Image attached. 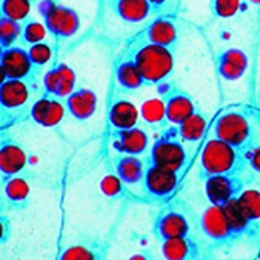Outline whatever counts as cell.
<instances>
[{
	"instance_id": "5b68a950",
	"label": "cell",
	"mask_w": 260,
	"mask_h": 260,
	"mask_svg": "<svg viewBox=\"0 0 260 260\" xmlns=\"http://www.w3.org/2000/svg\"><path fill=\"white\" fill-rule=\"evenodd\" d=\"M37 8L55 44L74 37L81 26L79 14L58 0H38Z\"/></svg>"
},
{
	"instance_id": "cb8c5ba5",
	"label": "cell",
	"mask_w": 260,
	"mask_h": 260,
	"mask_svg": "<svg viewBox=\"0 0 260 260\" xmlns=\"http://www.w3.org/2000/svg\"><path fill=\"white\" fill-rule=\"evenodd\" d=\"M141 112L134 102L126 98H117L112 103L108 121L113 129L124 130L139 126Z\"/></svg>"
},
{
	"instance_id": "d6a6232c",
	"label": "cell",
	"mask_w": 260,
	"mask_h": 260,
	"mask_svg": "<svg viewBox=\"0 0 260 260\" xmlns=\"http://www.w3.org/2000/svg\"><path fill=\"white\" fill-rule=\"evenodd\" d=\"M29 58L39 74L42 73L53 57V48L46 41L38 43L27 48Z\"/></svg>"
},
{
	"instance_id": "7a4b0ae2",
	"label": "cell",
	"mask_w": 260,
	"mask_h": 260,
	"mask_svg": "<svg viewBox=\"0 0 260 260\" xmlns=\"http://www.w3.org/2000/svg\"><path fill=\"white\" fill-rule=\"evenodd\" d=\"M35 83L26 80L2 79L0 84V123L2 132L29 118Z\"/></svg>"
},
{
	"instance_id": "f546056e",
	"label": "cell",
	"mask_w": 260,
	"mask_h": 260,
	"mask_svg": "<svg viewBox=\"0 0 260 260\" xmlns=\"http://www.w3.org/2000/svg\"><path fill=\"white\" fill-rule=\"evenodd\" d=\"M48 31L43 22L37 19L29 17L21 23V36L20 43L23 47H29L38 43L44 42Z\"/></svg>"
},
{
	"instance_id": "e575fe53",
	"label": "cell",
	"mask_w": 260,
	"mask_h": 260,
	"mask_svg": "<svg viewBox=\"0 0 260 260\" xmlns=\"http://www.w3.org/2000/svg\"><path fill=\"white\" fill-rule=\"evenodd\" d=\"M242 7V0H209L210 14L216 19H230L237 15Z\"/></svg>"
},
{
	"instance_id": "8fae6325",
	"label": "cell",
	"mask_w": 260,
	"mask_h": 260,
	"mask_svg": "<svg viewBox=\"0 0 260 260\" xmlns=\"http://www.w3.org/2000/svg\"><path fill=\"white\" fill-rule=\"evenodd\" d=\"M205 196L209 204L224 207L236 200L248 186L244 175H219L203 180Z\"/></svg>"
},
{
	"instance_id": "484cf974",
	"label": "cell",
	"mask_w": 260,
	"mask_h": 260,
	"mask_svg": "<svg viewBox=\"0 0 260 260\" xmlns=\"http://www.w3.org/2000/svg\"><path fill=\"white\" fill-rule=\"evenodd\" d=\"M208 117L207 115L197 107L190 116L183 120L180 124L175 126L177 135L184 143L193 144L199 142L207 129Z\"/></svg>"
},
{
	"instance_id": "4dcf8cb0",
	"label": "cell",
	"mask_w": 260,
	"mask_h": 260,
	"mask_svg": "<svg viewBox=\"0 0 260 260\" xmlns=\"http://www.w3.org/2000/svg\"><path fill=\"white\" fill-rule=\"evenodd\" d=\"M38 0H2L0 16L22 23L30 17L32 5Z\"/></svg>"
},
{
	"instance_id": "83f0119b",
	"label": "cell",
	"mask_w": 260,
	"mask_h": 260,
	"mask_svg": "<svg viewBox=\"0 0 260 260\" xmlns=\"http://www.w3.org/2000/svg\"><path fill=\"white\" fill-rule=\"evenodd\" d=\"M140 112L141 118L154 132H162L170 124L167 119L165 104L159 97L146 100L141 105Z\"/></svg>"
},
{
	"instance_id": "9a60e30c",
	"label": "cell",
	"mask_w": 260,
	"mask_h": 260,
	"mask_svg": "<svg viewBox=\"0 0 260 260\" xmlns=\"http://www.w3.org/2000/svg\"><path fill=\"white\" fill-rule=\"evenodd\" d=\"M111 145L118 154L143 156L148 152L150 139L146 130L140 126L124 130L113 129Z\"/></svg>"
},
{
	"instance_id": "8992f818",
	"label": "cell",
	"mask_w": 260,
	"mask_h": 260,
	"mask_svg": "<svg viewBox=\"0 0 260 260\" xmlns=\"http://www.w3.org/2000/svg\"><path fill=\"white\" fill-rule=\"evenodd\" d=\"M184 142L177 135L175 126L168 127L160 133L149 150L148 162L174 171L178 174L187 165V151Z\"/></svg>"
},
{
	"instance_id": "603a6c76",
	"label": "cell",
	"mask_w": 260,
	"mask_h": 260,
	"mask_svg": "<svg viewBox=\"0 0 260 260\" xmlns=\"http://www.w3.org/2000/svg\"><path fill=\"white\" fill-rule=\"evenodd\" d=\"M114 15L127 24H139L152 15L148 0H110Z\"/></svg>"
},
{
	"instance_id": "74e56055",
	"label": "cell",
	"mask_w": 260,
	"mask_h": 260,
	"mask_svg": "<svg viewBox=\"0 0 260 260\" xmlns=\"http://www.w3.org/2000/svg\"><path fill=\"white\" fill-rule=\"evenodd\" d=\"M171 0H148L153 14L161 13L170 4Z\"/></svg>"
},
{
	"instance_id": "1f68e13d",
	"label": "cell",
	"mask_w": 260,
	"mask_h": 260,
	"mask_svg": "<svg viewBox=\"0 0 260 260\" xmlns=\"http://www.w3.org/2000/svg\"><path fill=\"white\" fill-rule=\"evenodd\" d=\"M127 184L117 174H106L99 182L101 192L107 199L120 200L129 197V192L126 188Z\"/></svg>"
},
{
	"instance_id": "e0dca14e",
	"label": "cell",
	"mask_w": 260,
	"mask_h": 260,
	"mask_svg": "<svg viewBox=\"0 0 260 260\" xmlns=\"http://www.w3.org/2000/svg\"><path fill=\"white\" fill-rule=\"evenodd\" d=\"M108 244L98 236L84 235L64 248L58 256L61 260H100L108 256Z\"/></svg>"
},
{
	"instance_id": "2e32d148",
	"label": "cell",
	"mask_w": 260,
	"mask_h": 260,
	"mask_svg": "<svg viewBox=\"0 0 260 260\" xmlns=\"http://www.w3.org/2000/svg\"><path fill=\"white\" fill-rule=\"evenodd\" d=\"M76 89V74L66 62L55 61L43 76V91L61 99Z\"/></svg>"
},
{
	"instance_id": "7c38bea8",
	"label": "cell",
	"mask_w": 260,
	"mask_h": 260,
	"mask_svg": "<svg viewBox=\"0 0 260 260\" xmlns=\"http://www.w3.org/2000/svg\"><path fill=\"white\" fill-rule=\"evenodd\" d=\"M2 133L0 173L3 182L14 176L24 175L28 167V155L22 144L5 132Z\"/></svg>"
},
{
	"instance_id": "52a82bcc",
	"label": "cell",
	"mask_w": 260,
	"mask_h": 260,
	"mask_svg": "<svg viewBox=\"0 0 260 260\" xmlns=\"http://www.w3.org/2000/svg\"><path fill=\"white\" fill-rule=\"evenodd\" d=\"M199 226L213 248H229L237 243L223 207L209 204L199 216Z\"/></svg>"
},
{
	"instance_id": "44dd1931",
	"label": "cell",
	"mask_w": 260,
	"mask_h": 260,
	"mask_svg": "<svg viewBox=\"0 0 260 260\" xmlns=\"http://www.w3.org/2000/svg\"><path fill=\"white\" fill-rule=\"evenodd\" d=\"M3 202L13 211L25 210L30 202V183L24 175H18L2 182Z\"/></svg>"
},
{
	"instance_id": "f35d334b",
	"label": "cell",
	"mask_w": 260,
	"mask_h": 260,
	"mask_svg": "<svg viewBox=\"0 0 260 260\" xmlns=\"http://www.w3.org/2000/svg\"><path fill=\"white\" fill-rule=\"evenodd\" d=\"M250 2L254 5V6H257V7H260V0H250Z\"/></svg>"
},
{
	"instance_id": "d6986e66",
	"label": "cell",
	"mask_w": 260,
	"mask_h": 260,
	"mask_svg": "<svg viewBox=\"0 0 260 260\" xmlns=\"http://www.w3.org/2000/svg\"><path fill=\"white\" fill-rule=\"evenodd\" d=\"M67 114L76 122L90 120L97 111L98 97L96 93L86 88H76L63 99Z\"/></svg>"
},
{
	"instance_id": "ba28073f",
	"label": "cell",
	"mask_w": 260,
	"mask_h": 260,
	"mask_svg": "<svg viewBox=\"0 0 260 260\" xmlns=\"http://www.w3.org/2000/svg\"><path fill=\"white\" fill-rule=\"evenodd\" d=\"M156 89L165 104L167 119L173 126H177L197 110L192 96L178 84L168 81Z\"/></svg>"
},
{
	"instance_id": "d590c367",
	"label": "cell",
	"mask_w": 260,
	"mask_h": 260,
	"mask_svg": "<svg viewBox=\"0 0 260 260\" xmlns=\"http://www.w3.org/2000/svg\"><path fill=\"white\" fill-rule=\"evenodd\" d=\"M244 153L248 170L256 175H260V142L257 140Z\"/></svg>"
},
{
	"instance_id": "6da1fadb",
	"label": "cell",
	"mask_w": 260,
	"mask_h": 260,
	"mask_svg": "<svg viewBox=\"0 0 260 260\" xmlns=\"http://www.w3.org/2000/svg\"><path fill=\"white\" fill-rule=\"evenodd\" d=\"M247 171L244 151L214 137L204 145L199 165L202 180L219 175H245Z\"/></svg>"
},
{
	"instance_id": "4fadbf2b",
	"label": "cell",
	"mask_w": 260,
	"mask_h": 260,
	"mask_svg": "<svg viewBox=\"0 0 260 260\" xmlns=\"http://www.w3.org/2000/svg\"><path fill=\"white\" fill-rule=\"evenodd\" d=\"M66 114L63 99L43 91L31 104L29 119L41 127L54 128L62 122Z\"/></svg>"
},
{
	"instance_id": "ffe728a7",
	"label": "cell",
	"mask_w": 260,
	"mask_h": 260,
	"mask_svg": "<svg viewBox=\"0 0 260 260\" xmlns=\"http://www.w3.org/2000/svg\"><path fill=\"white\" fill-rule=\"evenodd\" d=\"M144 38L151 44L176 51L179 45V29L174 20L160 17L145 29Z\"/></svg>"
},
{
	"instance_id": "ac0fdd59",
	"label": "cell",
	"mask_w": 260,
	"mask_h": 260,
	"mask_svg": "<svg viewBox=\"0 0 260 260\" xmlns=\"http://www.w3.org/2000/svg\"><path fill=\"white\" fill-rule=\"evenodd\" d=\"M249 67V57L240 48L221 50L215 57V68L219 76L226 81L241 79Z\"/></svg>"
},
{
	"instance_id": "5bb4252c",
	"label": "cell",
	"mask_w": 260,
	"mask_h": 260,
	"mask_svg": "<svg viewBox=\"0 0 260 260\" xmlns=\"http://www.w3.org/2000/svg\"><path fill=\"white\" fill-rule=\"evenodd\" d=\"M153 234L161 244L171 238L190 234V224L181 210L166 208L156 215L153 222Z\"/></svg>"
},
{
	"instance_id": "4316f807",
	"label": "cell",
	"mask_w": 260,
	"mask_h": 260,
	"mask_svg": "<svg viewBox=\"0 0 260 260\" xmlns=\"http://www.w3.org/2000/svg\"><path fill=\"white\" fill-rule=\"evenodd\" d=\"M236 204L247 221L260 233V187H246Z\"/></svg>"
},
{
	"instance_id": "836d02e7",
	"label": "cell",
	"mask_w": 260,
	"mask_h": 260,
	"mask_svg": "<svg viewBox=\"0 0 260 260\" xmlns=\"http://www.w3.org/2000/svg\"><path fill=\"white\" fill-rule=\"evenodd\" d=\"M21 23L0 16V49L10 48L20 42Z\"/></svg>"
},
{
	"instance_id": "ab89813d",
	"label": "cell",
	"mask_w": 260,
	"mask_h": 260,
	"mask_svg": "<svg viewBox=\"0 0 260 260\" xmlns=\"http://www.w3.org/2000/svg\"><path fill=\"white\" fill-rule=\"evenodd\" d=\"M257 101H258V104L260 105V86H259V90L257 93Z\"/></svg>"
},
{
	"instance_id": "30bf717a",
	"label": "cell",
	"mask_w": 260,
	"mask_h": 260,
	"mask_svg": "<svg viewBox=\"0 0 260 260\" xmlns=\"http://www.w3.org/2000/svg\"><path fill=\"white\" fill-rule=\"evenodd\" d=\"M0 69L3 79L26 80L37 83L40 74L34 67L28 51L23 46L0 49Z\"/></svg>"
},
{
	"instance_id": "8d00e7d4",
	"label": "cell",
	"mask_w": 260,
	"mask_h": 260,
	"mask_svg": "<svg viewBox=\"0 0 260 260\" xmlns=\"http://www.w3.org/2000/svg\"><path fill=\"white\" fill-rule=\"evenodd\" d=\"M0 230H2L0 241H2V245H5L11 240L13 234V226L10 216L5 214L4 211L2 212V215H0Z\"/></svg>"
},
{
	"instance_id": "3957f363",
	"label": "cell",
	"mask_w": 260,
	"mask_h": 260,
	"mask_svg": "<svg viewBox=\"0 0 260 260\" xmlns=\"http://www.w3.org/2000/svg\"><path fill=\"white\" fill-rule=\"evenodd\" d=\"M133 59L146 86H157L168 82L175 71V51L144 43L133 54Z\"/></svg>"
},
{
	"instance_id": "9c48e42d",
	"label": "cell",
	"mask_w": 260,
	"mask_h": 260,
	"mask_svg": "<svg viewBox=\"0 0 260 260\" xmlns=\"http://www.w3.org/2000/svg\"><path fill=\"white\" fill-rule=\"evenodd\" d=\"M147 161V160H146ZM180 174L147 161L142 186L147 198L152 201L169 200L177 190Z\"/></svg>"
},
{
	"instance_id": "f1b7e54d",
	"label": "cell",
	"mask_w": 260,
	"mask_h": 260,
	"mask_svg": "<svg viewBox=\"0 0 260 260\" xmlns=\"http://www.w3.org/2000/svg\"><path fill=\"white\" fill-rule=\"evenodd\" d=\"M116 78L118 84L124 91H138L146 86L133 57L126 58L118 64Z\"/></svg>"
},
{
	"instance_id": "7402d4cb",
	"label": "cell",
	"mask_w": 260,
	"mask_h": 260,
	"mask_svg": "<svg viewBox=\"0 0 260 260\" xmlns=\"http://www.w3.org/2000/svg\"><path fill=\"white\" fill-rule=\"evenodd\" d=\"M161 252L168 260H194L202 256L201 246L191 234L161 243Z\"/></svg>"
},
{
	"instance_id": "d4e9b609",
	"label": "cell",
	"mask_w": 260,
	"mask_h": 260,
	"mask_svg": "<svg viewBox=\"0 0 260 260\" xmlns=\"http://www.w3.org/2000/svg\"><path fill=\"white\" fill-rule=\"evenodd\" d=\"M116 174L127 185H138L142 183L147 167V161L141 156L118 154L113 158Z\"/></svg>"
},
{
	"instance_id": "277c9868",
	"label": "cell",
	"mask_w": 260,
	"mask_h": 260,
	"mask_svg": "<svg viewBox=\"0 0 260 260\" xmlns=\"http://www.w3.org/2000/svg\"><path fill=\"white\" fill-rule=\"evenodd\" d=\"M213 137L245 151L257 141L256 129L250 114L241 108H229L212 124Z\"/></svg>"
}]
</instances>
